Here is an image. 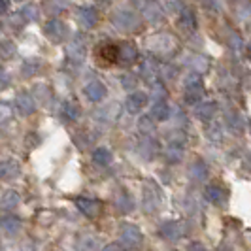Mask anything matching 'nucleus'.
<instances>
[{
    "mask_svg": "<svg viewBox=\"0 0 251 251\" xmlns=\"http://www.w3.org/2000/svg\"><path fill=\"white\" fill-rule=\"evenodd\" d=\"M202 95H204V83L201 74H191L185 81V100L195 104L201 100Z\"/></svg>",
    "mask_w": 251,
    "mask_h": 251,
    "instance_id": "nucleus-2",
    "label": "nucleus"
},
{
    "mask_svg": "<svg viewBox=\"0 0 251 251\" xmlns=\"http://www.w3.org/2000/svg\"><path fill=\"white\" fill-rule=\"evenodd\" d=\"M215 112H217L215 102H201V104L197 106V110H195V115H197L199 119H202V121H210L215 115Z\"/></svg>",
    "mask_w": 251,
    "mask_h": 251,
    "instance_id": "nucleus-17",
    "label": "nucleus"
},
{
    "mask_svg": "<svg viewBox=\"0 0 251 251\" xmlns=\"http://www.w3.org/2000/svg\"><path fill=\"white\" fill-rule=\"evenodd\" d=\"M8 85H10V74H8V70L0 68V91H4Z\"/></svg>",
    "mask_w": 251,
    "mask_h": 251,
    "instance_id": "nucleus-34",
    "label": "nucleus"
},
{
    "mask_svg": "<svg viewBox=\"0 0 251 251\" xmlns=\"http://www.w3.org/2000/svg\"><path fill=\"white\" fill-rule=\"evenodd\" d=\"M166 89H164L163 83H159V81H153V85H151V97L155 99L157 102H164L166 99Z\"/></svg>",
    "mask_w": 251,
    "mask_h": 251,
    "instance_id": "nucleus-29",
    "label": "nucleus"
},
{
    "mask_svg": "<svg viewBox=\"0 0 251 251\" xmlns=\"http://www.w3.org/2000/svg\"><path fill=\"white\" fill-rule=\"evenodd\" d=\"M138 128L142 134H146V138H150V134L155 132V123L151 117H140L138 121Z\"/></svg>",
    "mask_w": 251,
    "mask_h": 251,
    "instance_id": "nucleus-28",
    "label": "nucleus"
},
{
    "mask_svg": "<svg viewBox=\"0 0 251 251\" xmlns=\"http://www.w3.org/2000/svg\"><path fill=\"white\" fill-rule=\"evenodd\" d=\"M95 57L102 64H113L117 63V46L115 44H102L95 50Z\"/></svg>",
    "mask_w": 251,
    "mask_h": 251,
    "instance_id": "nucleus-9",
    "label": "nucleus"
},
{
    "mask_svg": "<svg viewBox=\"0 0 251 251\" xmlns=\"http://www.w3.org/2000/svg\"><path fill=\"white\" fill-rule=\"evenodd\" d=\"M112 151L108 150V148H97V150L93 151V163L99 164V166L112 164Z\"/></svg>",
    "mask_w": 251,
    "mask_h": 251,
    "instance_id": "nucleus-18",
    "label": "nucleus"
},
{
    "mask_svg": "<svg viewBox=\"0 0 251 251\" xmlns=\"http://www.w3.org/2000/svg\"><path fill=\"white\" fill-rule=\"evenodd\" d=\"M102 251H123V248L119 244H108Z\"/></svg>",
    "mask_w": 251,
    "mask_h": 251,
    "instance_id": "nucleus-39",
    "label": "nucleus"
},
{
    "mask_svg": "<svg viewBox=\"0 0 251 251\" xmlns=\"http://www.w3.org/2000/svg\"><path fill=\"white\" fill-rule=\"evenodd\" d=\"M83 93H85V97H87L91 102H100L102 99L106 97L108 91H106V85L100 83V81H91V83L85 85Z\"/></svg>",
    "mask_w": 251,
    "mask_h": 251,
    "instance_id": "nucleus-11",
    "label": "nucleus"
},
{
    "mask_svg": "<svg viewBox=\"0 0 251 251\" xmlns=\"http://www.w3.org/2000/svg\"><path fill=\"white\" fill-rule=\"evenodd\" d=\"M112 21L115 26H119L121 30H134V28H138L140 21L138 17H136V13L132 12H125V10H121V12H115L112 15Z\"/></svg>",
    "mask_w": 251,
    "mask_h": 251,
    "instance_id": "nucleus-5",
    "label": "nucleus"
},
{
    "mask_svg": "<svg viewBox=\"0 0 251 251\" xmlns=\"http://www.w3.org/2000/svg\"><path fill=\"white\" fill-rule=\"evenodd\" d=\"M68 55L74 63H81L85 59V38L83 34H75L68 44Z\"/></svg>",
    "mask_w": 251,
    "mask_h": 251,
    "instance_id": "nucleus-8",
    "label": "nucleus"
},
{
    "mask_svg": "<svg viewBox=\"0 0 251 251\" xmlns=\"http://www.w3.org/2000/svg\"><path fill=\"white\" fill-rule=\"evenodd\" d=\"M159 153V144L153 138H146L142 144H140V155L146 157V159H151Z\"/></svg>",
    "mask_w": 251,
    "mask_h": 251,
    "instance_id": "nucleus-19",
    "label": "nucleus"
},
{
    "mask_svg": "<svg viewBox=\"0 0 251 251\" xmlns=\"http://www.w3.org/2000/svg\"><path fill=\"white\" fill-rule=\"evenodd\" d=\"M136 59H138V50L130 42H121L117 46V63L128 66V64L136 63Z\"/></svg>",
    "mask_w": 251,
    "mask_h": 251,
    "instance_id": "nucleus-7",
    "label": "nucleus"
},
{
    "mask_svg": "<svg viewBox=\"0 0 251 251\" xmlns=\"http://www.w3.org/2000/svg\"><path fill=\"white\" fill-rule=\"evenodd\" d=\"M19 176V164L13 159H6V161H0V179L4 181H10Z\"/></svg>",
    "mask_w": 251,
    "mask_h": 251,
    "instance_id": "nucleus-12",
    "label": "nucleus"
},
{
    "mask_svg": "<svg viewBox=\"0 0 251 251\" xmlns=\"http://www.w3.org/2000/svg\"><path fill=\"white\" fill-rule=\"evenodd\" d=\"M0 225H2V228H4L8 234H15V232L21 228V221H19L15 215H6V217H2Z\"/></svg>",
    "mask_w": 251,
    "mask_h": 251,
    "instance_id": "nucleus-22",
    "label": "nucleus"
},
{
    "mask_svg": "<svg viewBox=\"0 0 251 251\" xmlns=\"http://www.w3.org/2000/svg\"><path fill=\"white\" fill-rule=\"evenodd\" d=\"M79 115H81V110H79V106L75 104V102L68 100L63 104V117L66 121H77L79 119Z\"/></svg>",
    "mask_w": 251,
    "mask_h": 251,
    "instance_id": "nucleus-21",
    "label": "nucleus"
},
{
    "mask_svg": "<svg viewBox=\"0 0 251 251\" xmlns=\"http://www.w3.org/2000/svg\"><path fill=\"white\" fill-rule=\"evenodd\" d=\"M8 8H10V4H8L6 0H0V15H2V13L8 12Z\"/></svg>",
    "mask_w": 251,
    "mask_h": 251,
    "instance_id": "nucleus-41",
    "label": "nucleus"
},
{
    "mask_svg": "<svg viewBox=\"0 0 251 251\" xmlns=\"http://www.w3.org/2000/svg\"><path fill=\"white\" fill-rule=\"evenodd\" d=\"M151 117H153V119H157V121H166V119L170 117V110H168V106H166L164 102H157V104H153V108H151Z\"/></svg>",
    "mask_w": 251,
    "mask_h": 251,
    "instance_id": "nucleus-24",
    "label": "nucleus"
},
{
    "mask_svg": "<svg viewBox=\"0 0 251 251\" xmlns=\"http://www.w3.org/2000/svg\"><path fill=\"white\" fill-rule=\"evenodd\" d=\"M204 197H206V201L212 202V204H223L226 201V191L223 187H219V185H208L206 191H204Z\"/></svg>",
    "mask_w": 251,
    "mask_h": 251,
    "instance_id": "nucleus-15",
    "label": "nucleus"
},
{
    "mask_svg": "<svg viewBox=\"0 0 251 251\" xmlns=\"http://www.w3.org/2000/svg\"><path fill=\"white\" fill-rule=\"evenodd\" d=\"M189 251H206V248H204L202 244H199V242H193V244L189 246Z\"/></svg>",
    "mask_w": 251,
    "mask_h": 251,
    "instance_id": "nucleus-38",
    "label": "nucleus"
},
{
    "mask_svg": "<svg viewBox=\"0 0 251 251\" xmlns=\"http://www.w3.org/2000/svg\"><path fill=\"white\" fill-rule=\"evenodd\" d=\"M250 55H251V46H250Z\"/></svg>",
    "mask_w": 251,
    "mask_h": 251,
    "instance_id": "nucleus-44",
    "label": "nucleus"
},
{
    "mask_svg": "<svg viewBox=\"0 0 251 251\" xmlns=\"http://www.w3.org/2000/svg\"><path fill=\"white\" fill-rule=\"evenodd\" d=\"M38 68V64L36 63H32V61H28V63L23 66V74L25 75H32L34 74V70Z\"/></svg>",
    "mask_w": 251,
    "mask_h": 251,
    "instance_id": "nucleus-36",
    "label": "nucleus"
},
{
    "mask_svg": "<svg viewBox=\"0 0 251 251\" xmlns=\"http://www.w3.org/2000/svg\"><path fill=\"white\" fill-rule=\"evenodd\" d=\"M144 15H146L150 21H159V19L163 17V10H161L159 4L148 2V4H144Z\"/></svg>",
    "mask_w": 251,
    "mask_h": 251,
    "instance_id": "nucleus-23",
    "label": "nucleus"
},
{
    "mask_svg": "<svg viewBox=\"0 0 251 251\" xmlns=\"http://www.w3.org/2000/svg\"><path fill=\"white\" fill-rule=\"evenodd\" d=\"M17 204H19V195H17L15 191H6V193L2 195L0 206H2L4 210H13Z\"/></svg>",
    "mask_w": 251,
    "mask_h": 251,
    "instance_id": "nucleus-25",
    "label": "nucleus"
},
{
    "mask_svg": "<svg viewBox=\"0 0 251 251\" xmlns=\"http://www.w3.org/2000/svg\"><path fill=\"white\" fill-rule=\"evenodd\" d=\"M206 176H208V168H206V164L204 163H195L191 164V168H189V177L193 179V181H204L206 179Z\"/></svg>",
    "mask_w": 251,
    "mask_h": 251,
    "instance_id": "nucleus-20",
    "label": "nucleus"
},
{
    "mask_svg": "<svg viewBox=\"0 0 251 251\" xmlns=\"http://www.w3.org/2000/svg\"><path fill=\"white\" fill-rule=\"evenodd\" d=\"M44 32H46V36L50 38L51 42H55V44L63 42L64 38L68 36V28H66V25H64L61 19H55V17L46 23Z\"/></svg>",
    "mask_w": 251,
    "mask_h": 251,
    "instance_id": "nucleus-4",
    "label": "nucleus"
},
{
    "mask_svg": "<svg viewBox=\"0 0 251 251\" xmlns=\"http://www.w3.org/2000/svg\"><path fill=\"white\" fill-rule=\"evenodd\" d=\"M99 21V13L95 8H79L77 10V23L81 28H93Z\"/></svg>",
    "mask_w": 251,
    "mask_h": 251,
    "instance_id": "nucleus-10",
    "label": "nucleus"
},
{
    "mask_svg": "<svg viewBox=\"0 0 251 251\" xmlns=\"http://www.w3.org/2000/svg\"><path fill=\"white\" fill-rule=\"evenodd\" d=\"M19 15H21L25 21H32V19H36V8H34V6H25V8L19 12Z\"/></svg>",
    "mask_w": 251,
    "mask_h": 251,
    "instance_id": "nucleus-33",
    "label": "nucleus"
},
{
    "mask_svg": "<svg viewBox=\"0 0 251 251\" xmlns=\"http://www.w3.org/2000/svg\"><path fill=\"white\" fill-rule=\"evenodd\" d=\"M123 85H125L126 89L134 87V85H136V77H132V75H125V77H123Z\"/></svg>",
    "mask_w": 251,
    "mask_h": 251,
    "instance_id": "nucleus-37",
    "label": "nucleus"
},
{
    "mask_svg": "<svg viewBox=\"0 0 251 251\" xmlns=\"http://www.w3.org/2000/svg\"><path fill=\"white\" fill-rule=\"evenodd\" d=\"M144 104H146V95L144 93H130L125 102L126 110L130 113H138L144 108Z\"/></svg>",
    "mask_w": 251,
    "mask_h": 251,
    "instance_id": "nucleus-16",
    "label": "nucleus"
},
{
    "mask_svg": "<svg viewBox=\"0 0 251 251\" xmlns=\"http://www.w3.org/2000/svg\"><path fill=\"white\" fill-rule=\"evenodd\" d=\"M15 104H17L19 113H23V115H30V113L36 112V102L28 93H19L15 99Z\"/></svg>",
    "mask_w": 251,
    "mask_h": 251,
    "instance_id": "nucleus-13",
    "label": "nucleus"
},
{
    "mask_svg": "<svg viewBox=\"0 0 251 251\" xmlns=\"http://www.w3.org/2000/svg\"><path fill=\"white\" fill-rule=\"evenodd\" d=\"M159 72V64L155 63L153 59H146L144 63H142V74L151 77V75H155Z\"/></svg>",
    "mask_w": 251,
    "mask_h": 251,
    "instance_id": "nucleus-31",
    "label": "nucleus"
},
{
    "mask_svg": "<svg viewBox=\"0 0 251 251\" xmlns=\"http://www.w3.org/2000/svg\"><path fill=\"white\" fill-rule=\"evenodd\" d=\"M230 125L242 128V119H240V115H232V117H230Z\"/></svg>",
    "mask_w": 251,
    "mask_h": 251,
    "instance_id": "nucleus-40",
    "label": "nucleus"
},
{
    "mask_svg": "<svg viewBox=\"0 0 251 251\" xmlns=\"http://www.w3.org/2000/svg\"><path fill=\"white\" fill-rule=\"evenodd\" d=\"M75 206H77V210L85 215V217H91V219L97 217L102 210L100 202L95 201V199H89V197H79V199H75Z\"/></svg>",
    "mask_w": 251,
    "mask_h": 251,
    "instance_id": "nucleus-6",
    "label": "nucleus"
},
{
    "mask_svg": "<svg viewBox=\"0 0 251 251\" xmlns=\"http://www.w3.org/2000/svg\"><path fill=\"white\" fill-rule=\"evenodd\" d=\"M159 234L168 242H176L187 234V225L183 221H168L159 228Z\"/></svg>",
    "mask_w": 251,
    "mask_h": 251,
    "instance_id": "nucleus-3",
    "label": "nucleus"
},
{
    "mask_svg": "<svg viewBox=\"0 0 251 251\" xmlns=\"http://www.w3.org/2000/svg\"><path fill=\"white\" fill-rule=\"evenodd\" d=\"M248 164H250V168H251V157H250V159H248Z\"/></svg>",
    "mask_w": 251,
    "mask_h": 251,
    "instance_id": "nucleus-43",
    "label": "nucleus"
},
{
    "mask_svg": "<svg viewBox=\"0 0 251 251\" xmlns=\"http://www.w3.org/2000/svg\"><path fill=\"white\" fill-rule=\"evenodd\" d=\"M119 240L128 250H138V248H142L144 236H142V230L136 225L125 223V225L121 226V230H119Z\"/></svg>",
    "mask_w": 251,
    "mask_h": 251,
    "instance_id": "nucleus-1",
    "label": "nucleus"
},
{
    "mask_svg": "<svg viewBox=\"0 0 251 251\" xmlns=\"http://www.w3.org/2000/svg\"><path fill=\"white\" fill-rule=\"evenodd\" d=\"M177 26L183 30V32H193L197 28V17L193 10H181L179 17H177Z\"/></svg>",
    "mask_w": 251,
    "mask_h": 251,
    "instance_id": "nucleus-14",
    "label": "nucleus"
},
{
    "mask_svg": "<svg viewBox=\"0 0 251 251\" xmlns=\"http://www.w3.org/2000/svg\"><path fill=\"white\" fill-rule=\"evenodd\" d=\"M12 106L6 104V102H0V123L4 121H10L12 119Z\"/></svg>",
    "mask_w": 251,
    "mask_h": 251,
    "instance_id": "nucleus-32",
    "label": "nucleus"
},
{
    "mask_svg": "<svg viewBox=\"0 0 251 251\" xmlns=\"http://www.w3.org/2000/svg\"><path fill=\"white\" fill-rule=\"evenodd\" d=\"M166 8H172V10H179V8H181V4H179V2H168V4H166Z\"/></svg>",
    "mask_w": 251,
    "mask_h": 251,
    "instance_id": "nucleus-42",
    "label": "nucleus"
},
{
    "mask_svg": "<svg viewBox=\"0 0 251 251\" xmlns=\"http://www.w3.org/2000/svg\"><path fill=\"white\" fill-rule=\"evenodd\" d=\"M164 155H166V159L170 161V163H177V161H181V157H183V148L179 146V144H170L168 146V150H164Z\"/></svg>",
    "mask_w": 251,
    "mask_h": 251,
    "instance_id": "nucleus-26",
    "label": "nucleus"
},
{
    "mask_svg": "<svg viewBox=\"0 0 251 251\" xmlns=\"http://www.w3.org/2000/svg\"><path fill=\"white\" fill-rule=\"evenodd\" d=\"M15 55V44L10 42V40H2L0 42V57L2 59H10Z\"/></svg>",
    "mask_w": 251,
    "mask_h": 251,
    "instance_id": "nucleus-30",
    "label": "nucleus"
},
{
    "mask_svg": "<svg viewBox=\"0 0 251 251\" xmlns=\"http://www.w3.org/2000/svg\"><path fill=\"white\" fill-rule=\"evenodd\" d=\"M228 42H230V48H232V50H240V48H242V38H240V34H236V32L230 34V40H228Z\"/></svg>",
    "mask_w": 251,
    "mask_h": 251,
    "instance_id": "nucleus-35",
    "label": "nucleus"
},
{
    "mask_svg": "<svg viewBox=\"0 0 251 251\" xmlns=\"http://www.w3.org/2000/svg\"><path fill=\"white\" fill-rule=\"evenodd\" d=\"M115 204H117V208H119L123 214L132 212V208H134V202L130 199V195H126V193H121V195L115 199Z\"/></svg>",
    "mask_w": 251,
    "mask_h": 251,
    "instance_id": "nucleus-27",
    "label": "nucleus"
}]
</instances>
